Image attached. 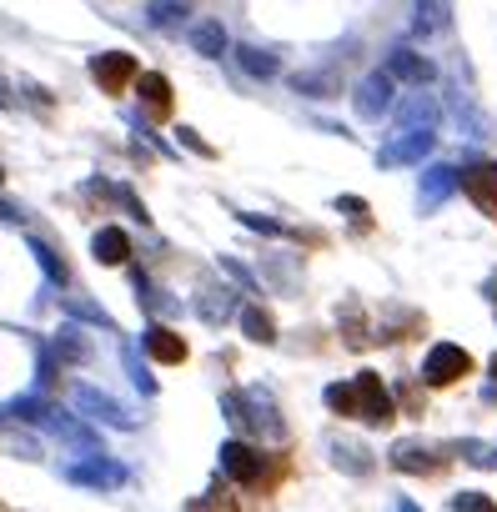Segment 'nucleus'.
<instances>
[{
  "mask_svg": "<svg viewBox=\"0 0 497 512\" xmlns=\"http://www.w3.org/2000/svg\"><path fill=\"white\" fill-rule=\"evenodd\" d=\"M472 372V357L457 347V342H437L432 352H427V362H422V382L427 387H452L457 377H467Z\"/></svg>",
  "mask_w": 497,
  "mask_h": 512,
  "instance_id": "nucleus-1",
  "label": "nucleus"
},
{
  "mask_svg": "<svg viewBox=\"0 0 497 512\" xmlns=\"http://www.w3.org/2000/svg\"><path fill=\"white\" fill-rule=\"evenodd\" d=\"M357 417H367L372 427H387L397 412H392V397H387V387H382V377L377 372H362L357 382Z\"/></svg>",
  "mask_w": 497,
  "mask_h": 512,
  "instance_id": "nucleus-2",
  "label": "nucleus"
},
{
  "mask_svg": "<svg viewBox=\"0 0 497 512\" xmlns=\"http://www.w3.org/2000/svg\"><path fill=\"white\" fill-rule=\"evenodd\" d=\"M392 91H397L392 71H372V76L357 86V116H362V121H382V116L392 111Z\"/></svg>",
  "mask_w": 497,
  "mask_h": 512,
  "instance_id": "nucleus-3",
  "label": "nucleus"
},
{
  "mask_svg": "<svg viewBox=\"0 0 497 512\" xmlns=\"http://www.w3.org/2000/svg\"><path fill=\"white\" fill-rule=\"evenodd\" d=\"M91 76H96V86H101V91L121 96V91L136 81V56H126V51H106V56H96V61H91Z\"/></svg>",
  "mask_w": 497,
  "mask_h": 512,
  "instance_id": "nucleus-4",
  "label": "nucleus"
},
{
  "mask_svg": "<svg viewBox=\"0 0 497 512\" xmlns=\"http://www.w3.org/2000/svg\"><path fill=\"white\" fill-rule=\"evenodd\" d=\"M457 186L477 201V211H482V216H492V221H497V161H482V166L462 171V176H457Z\"/></svg>",
  "mask_w": 497,
  "mask_h": 512,
  "instance_id": "nucleus-5",
  "label": "nucleus"
},
{
  "mask_svg": "<svg viewBox=\"0 0 497 512\" xmlns=\"http://www.w3.org/2000/svg\"><path fill=\"white\" fill-rule=\"evenodd\" d=\"M221 467H226V477H236V482H262L267 457H262L252 442H226V447H221Z\"/></svg>",
  "mask_w": 497,
  "mask_h": 512,
  "instance_id": "nucleus-6",
  "label": "nucleus"
},
{
  "mask_svg": "<svg viewBox=\"0 0 497 512\" xmlns=\"http://www.w3.org/2000/svg\"><path fill=\"white\" fill-rule=\"evenodd\" d=\"M432 141H437V136H432V126H407V131H402V136H397L392 146H382V156H377V161H382V166L422 161V156L432 151Z\"/></svg>",
  "mask_w": 497,
  "mask_h": 512,
  "instance_id": "nucleus-7",
  "label": "nucleus"
},
{
  "mask_svg": "<svg viewBox=\"0 0 497 512\" xmlns=\"http://www.w3.org/2000/svg\"><path fill=\"white\" fill-rule=\"evenodd\" d=\"M452 191H457V171H452V166H427V171H422V196H417V201H422V211H437Z\"/></svg>",
  "mask_w": 497,
  "mask_h": 512,
  "instance_id": "nucleus-8",
  "label": "nucleus"
},
{
  "mask_svg": "<svg viewBox=\"0 0 497 512\" xmlns=\"http://www.w3.org/2000/svg\"><path fill=\"white\" fill-rule=\"evenodd\" d=\"M91 251H96V262H101V267H121L126 256H131V241H126L121 226H101L96 241H91Z\"/></svg>",
  "mask_w": 497,
  "mask_h": 512,
  "instance_id": "nucleus-9",
  "label": "nucleus"
},
{
  "mask_svg": "<svg viewBox=\"0 0 497 512\" xmlns=\"http://www.w3.org/2000/svg\"><path fill=\"white\" fill-rule=\"evenodd\" d=\"M136 91H141V106L151 111V116H171V81L166 76H156V71H136Z\"/></svg>",
  "mask_w": 497,
  "mask_h": 512,
  "instance_id": "nucleus-10",
  "label": "nucleus"
},
{
  "mask_svg": "<svg viewBox=\"0 0 497 512\" xmlns=\"http://www.w3.org/2000/svg\"><path fill=\"white\" fill-rule=\"evenodd\" d=\"M146 357L176 367V362H186V342H181L171 327H151V332H146Z\"/></svg>",
  "mask_w": 497,
  "mask_h": 512,
  "instance_id": "nucleus-11",
  "label": "nucleus"
},
{
  "mask_svg": "<svg viewBox=\"0 0 497 512\" xmlns=\"http://www.w3.org/2000/svg\"><path fill=\"white\" fill-rule=\"evenodd\" d=\"M387 71H392V81H412V86H422V81H432V76H437V71H432V61H422L417 51H392Z\"/></svg>",
  "mask_w": 497,
  "mask_h": 512,
  "instance_id": "nucleus-12",
  "label": "nucleus"
},
{
  "mask_svg": "<svg viewBox=\"0 0 497 512\" xmlns=\"http://www.w3.org/2000/svg\"><path fill=\"white\" fill-rule=\"evenodd\" d=\"M392 467H397V472H437L432 447H422V442H397V447H392Z\"/></svg>",
  "mask_w": 497,
  "mask_h": 512,
  "instance_id": "nucleus-13",
  "label": "nucleus"
},
{
  "mask_svg": "<svg viewBox=\"0 0 497 512\" xmlns=\"http://www.w3.org/2000/svg\"><path fill=\"white\" fill-rule=\"evenodd\" d=\"M452 21V0H417V36H437Z\"/></svg>",
  "mask_w": 497,
  "mask_h": 512,
  "instance_id": "nucleus-14",
  "label": "nucleus"
},
{
  "mask_svg": "<svg viewBox=\"0 0 497 512\" xmlns=\"http://www.w3.org/2000/svg\"><path fill=\"white\" fill-rule=\"evenodd\" d=\"M51 357L56 362H66V367H76V362H86L91 357V342H86V332H56V342H51Z\"/></svg>",
  "mask_w": 497,
  "mask_h": 512,
  "instance_id": "nucleus-15",
  "label": "nucleus"
},
{
  "mask_svg": "<svg viewBox=\"0 0 497 512\" xmlns=\"http://www.w3.org/2000/svg\"><path fill=\"white\" fill-rule=\"evenodd\" d=\"M236 322H241V332H246V337L262 342V347H267V342H277V327H272V317H267L262 307H241V312H236Z\"/></svg>",
  "mask_w": 497,
  "mask_h": 512,
  "instance_id": "nucleus-16",
  "label": "nucleus"
},
{
  "mask_svg": "<svg viewBox=\"0 0 497 512\" xmlns=\"http://www.w3.org/2000/svg\"><path fill=\"white\" fill-rule=\"evenodd\" d=\"M71 477H76V482H91V487H116L126 472L111 467V462H81V467H71Z\"/></svg>",
  "mask_w": 497,
  "mask_h": 512,
  "instance_id": "nucleus-17",
  "label": "nucleus"
},
{
  "mask_svg": "<svg viewBox=\"0 0 497 512\" xmlns=\"http://www.w3.org/2000/svg\"><path fill=\"white\" fill-rule=\"evenodd\" d=\"M191 46H196V56H221V51H226V31H221L216 21H201V26L191 31Z\"/></svg>",
  "mask_w": 497,
  "mask_h": 512,
  "instance_id": "nucleus-18",
  "label": "nucleus"
},
{
  "mask_svg": "<svg viewBox=\"0 0 497 512\" xmlns=\"http://www.w3.org/2000/svg\"><path fill=\"white\" fill-rule=\"evenodd\" d=\"M186 11H191V0H156V6H151V26L171 31V26L186 21Z\"/></svg>",
  "mask_w": 497,
  "mask_h": 512,
  "instance_id": "nucleus-19",
  "label": "nucleus"
},
{
  "mask_svg": "<svg viewBox=\"0 0 497 512\" xmlns=\"http://www.w3.org/2000/svg\"><path fill=\"white\" fill-rule=\"evenodd\" d=\"M236 61H241L246 71H252V76H262V81H267V76H277V61H272L267 51H252V46H241V51H236Z\"/></svg>",
  "mask_w": 497,
  "mask_h": 512,
  "instance_id": "nucleus-20",
  "label": "nucleus"
},
{
  "mask_svg": "<svg viewBox=\"0 0 497 512\" xmlns=\"http://www.w3.org/2000/svg\"><path fill=\"white\" fill-rule=\"evenodd\" d=\"M327 407H332V412H342V417H357V387H347V382L327 387Z\"/></svg>",
  "mask_w": 497,
  "mask_h": 512,
  "instance_id": "nucleus-21",
  "label": "nucleus"
},
{
  "mask_svg": "<svg viewBox=\"0 0 497 512\" xmlns=\"http://www.w3.org/2000/svg\"><path fill=\"white\" fill-rule=\"evenodd\" d=\"M402 121H407V126H432V121H437V106H432L427 96H422V101H407Z\"/></svg>",
  "mask_w": 497,
  "mask_h": 512,
  "instance_id": "nucleus-22",
  "label": "nucleus"
},
{
  "mask_svg": "<svg viewBox=\"0 0 497 512\" xmlns=\"http://www.w3.org/2000/svg\"><path fill=\"white\" fill-rule=\"evenodd\" d=\"M462 457L472 467H497V447H487V442H462Z\"/></svg>",
  "mask_w": 497,
  "mask_h": 512,
  "instance_id": "nucleus-23",
  "label": "nucleus"
},
{
  "mask_svg": "<svg viewBox=\"0 0 497 512\" xmlns=\"http://www.w3.org/2000/svg\"><path fill=\"white\" fill-rule=\"evenodd\" d=\"M452 507H457V512H492V497H482V492H457Z\"/></svg>",
  "mask_w": 497,
  "mask_h": 512,
  "instance_id": "nucleus-24",
  "label": "nucleus"
},
{
  "mask_svg": "<svg viewBox=\"0 0 497 512\" xmlns=\"http://www.w3.org/2000/svg\"><path fill=\"white\" fill-rule=\"evenodd\" d=\"M36 246V256H41V262H46V272H51V282H66V267H61V256L51 251V246H41V241H31Z\"/></svg>",
  "mask_w": 497,
  "mask_h": 512,
  "instance_id": "nucleus-25",
  "label": "nucleus"
},
{
  "mask_svg": "<svg viewBox=\"0 0 497 512\" xmlns=\"http://www.w3.org/2000/svg\"><path fill=\"white\" fill-rule=\"evenodd\" d=\"M241 221H246V226H252V231H267V236H282V226H277V221H267V216H252V211H246Z\"/></svg>",
  "mask_w": 497,
  "mask_h": 512,
  "instance_id": "nucleus-26",
  "label": "nucleus"
},
{
  "mask_svg": "<svg viewBox=\"0 0 497 512\" xmlns=\"http://www.w3.org/2000/svg\"><path fill=\"white\" fill-rule=\"evenodd\" d=\"M297 91H332V76H297Z\"/></svg>",
  "mask_w": 497,
  "mask_h": 512,
  "instance_id": "nucleus-27",
  "label": "nucleus"
},
{
  "mask_svg": "<svg viewBox=\"0 0 497 512\" xmlns=\"http://www.w3.org/2000/svg\"><path fill=\"white\" fill-rule=\"evenodd\" d=\"M337 211H352L357 221H367V201H357V196H337Z\"/></svg>",
  "mask_w": 497,
  "mask_h": 512,
  "instance_id": "nucleus-28",
  "label": "nucleus"
},
{
  "mask_svg": "<svg viewBox=\"0 0 497 512\" xmlns=\"http://www.w3.org/2000/svg\"><path fill=\"white\" fill-rule=\"evenodd\" d=\"M11 101V91H6V81H0V106H6Z\"/></svg>",
  "mask_w": 497,
  "mask_h": 512,
  "instance_id": "nucleus-29",
  "label": "nucleus"
},
{
  "mask_svg": "<svg viewBox=\"0 0 497 512\" xmlns=\"http://www.w3.org/2000/svg\"><path fill=\"white\" fill-rule=\"evenodd\" d=\"M487 292H497V277H492V282H487Z\"/></svg>",
  "mask_w": 497,
  "mask_h": 512,
  "instance_id": "nucleus-30",
  "label": "nucleus"
},
{
  "mask_svg": "<svg viewBox=\"0 0 497 512\" xmlns=\"http://www.w3.org/2000/svg\"><path fill=\"white\" fill-rule=\"evenodd\" d=\"M0 176H6V171H0Z\"/></svg>",
  "mask_w": 497,
  "mask_h": 512,
  "instance_id": "nucleus-31",
  "label": "nucleus"
}]
</instances>
